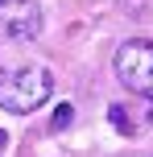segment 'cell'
Returning <instances> with one entry per match:
<instances>
[{
	"mask_svg": "<svg viewBox=\"0 0 153 157\" xmlns=\"http://www.w3.org/2000/svg\"><path fill=\"white\" fill-rule=\"evenodd\" d=\"M54 91V75L37 62H25V66H13V71H0V108L4 112H25L41 108Z\"/></svg>",
	"mask_w": 153,
	"mask_h": 157,
	"instance_id": "1",
	"label": "cell"
},
{
	"mask_svg": "<svg viewBox=\"0 0 153 157\" xmlns=\"http://www.w3.org/2000/svg\"><path fill=\"white\" fill-rule=\"evenodd\" d=\"M116 78H120L128 91L145 95L153 103V41L137 37V41H124L120 50H116Z\"/></svg>",
	"mask_w": 153,
	"mask_h": 157,
	"instance_id": "2",
	"label": "cell"
},
{
	"mask_svg": "<svg viewBox=\"0 0 153 157\" xmlns=\"http://www.w3.org/2000/svg\"><path fill=\"white\" fill-rule=\"evenodd\" d=\"M37 4H21V13L8 21V37H21V41H29V37H37V29H41V21H37Z\"/></svg>",
	"mask_w": 153,
	"mask_h": 157,
	"instance_id": "3",
	"label": "cell"
},
{
	"mask_svg": "<svg viewBox=\"0 0 153 157\" xmlns=\"http://www.w3.org/2000/svg\"><path fill=\"white\" fill-rule=\"evenodd\" d=\"M108 120H112L120 132H132V120H128V112H124L120 103H112V108H108Z\"/></svg>",
	"mask_w": 153,
	"mask_h": 157,
	"instance_id": "4",
	"label": "cell"
},
{
	"mask_svg": "<svg viewBox=\"0 0 153 157\" xmlns=\"http://www.w3.org/2000/svg\"><path fill=\"white\" fill-rule=\"evenodd\" d=\"M71 120H75V108H71V103H58V108H54V128H66Z\"/></svg>",
	"mask_w": 153,
	"mask_h": 157,
	"instance_id": "5",
	"label": "cell"
},
{
	"mask_svg": "<svg viewBox=\"0 0 153 157\" xmlns=\"http://www.w3.org/2000/svg\"><path fill=\"white\" fill-rule=\"evenodd\" d=\"M0 145H4V132H0Z\"/></svg>",
	"mask_w": 153,
	"mask_h": 157,
	"instance_id": "6",
	"label": "cell"
},
{
	"mask_svg": "<svg viewBox=\"0 0 153 157\" xmlns=\"http://www.w3.org/2000/svg\"><path fill=\"white\" fill-rule=\"evenodd\" d=\"M0 4H4V0H0Z\"/></svg>",
	"mask_w": 153,
	"mask_h": 157,
	"instance_id": "7",
	"label": "cell"
}]
</instances>
